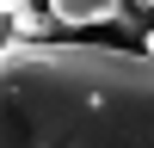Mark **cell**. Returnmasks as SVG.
I'll use <instances>...</instances> for the list:
<instances>
[{"label": "cell", "instance_id": "cell-4", "mask_svg": "<svg viewBox=\"0 0 154 148\" xmlns=\"http://www.w3.org/2000/svg\"><path fill=\"white\" fill-rule=\"evenodd\" d=\"M12 43V25H6V0H0V49Z\"/></svg>", "mask_w": 154, "mask_h": 148}, {"label": "cell", "instance_id": "cell-6", "mask_svg": "<svg viewBox=\"0 0 154 148\" xmlns=\"http://www.w3.org/2000/svg\"><path fill=\"white\" fill-rule=\"evenodd\" d=\"M142 6H154V0H142Z\"/></svg>", "mask_w": 154, "mask_h": 148}, {"label": "cell", "instance_id": "cell-5", "mask_svg": "<svg viewBox=\"0 0 154 148\" xmlns=\"http://www.w3.org/2000/svg\"><path fill=\"white\" fill-rule=\"evenodd\" d=\"M148 56H154V25H148Z\"/></svg>", "mask_w": 154, "mask_h": 148}, {"label": "cell", "instance_id": "cell-1", "mask_svg": "<svg viewBox=\"0 0 154 148\" xmlns=\"http://www.w3.org/2000/svg\"><path fill=\"white\" fill-rule=\"evenodd\" d=\"M0 148H154V56L6 43Z\"/></svg>", "mask_w": 154, "mask_h": 148}, {"label": "cell", "instance_id": "cell-3", "mask_svg": "<svg viewBox=\"0 0 154 148\" xmlns=\"http://www.w3.org/2000/svg\"><path fill=\"white\" fill-rule=\"evenodd\" d=\"M6 25H12V43H56L62 25L49 12H37L31 0H6Z\"/></svg>", "mask_w": 154, "mask_h": 148}, {"label": "cell", "instance_id": "cell-2", "mask_svg": "<svg viewBox=\"0 0 154 148\" xmlns=\"http://www.w3.org/2000/svg\"><path fill=\"white\" fill-rule=\"evenodd\" d=\"M123 0H49V19L62 31H80V25H117Z\"/></svg>", "mask_w": 154, "mask_h": 148}]
</instances>
